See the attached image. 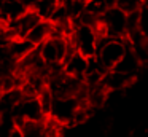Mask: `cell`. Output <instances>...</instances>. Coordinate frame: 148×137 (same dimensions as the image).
I'll list each match as a JSON object with an SVG mask.
<instances>
[{
  "instance_id": "ba28073f",
  "label": "cell",
  "mask_w": 148,
  "mask_h": 137,
  "mask_svg": "<svg viewBox=\"0 0 148 137\" xmlns=\"http://www.w3.org/2000/svg\"><path fill=\"white\" fill-rule=\"evenodd\" d=\"M132 81H134V76L116 72V70H108L102 80V85L105 86V89L108 92H112V91H121L126 86L131 85Z\"/></svg>"
},
{
  "instance_id": "2e32d148",
  "label": "cell",
  "mask_w": 148,
  "mask_h": 137,
  "mask_svg": "<svg viewBox=\"0 0 148 137\" xmlns=\"http://www.w3.org/2000/svg\"><path fill=\"white\" fill-rule=\"evenodd\" d=\"M8 137H24V132L19 126H14L13 129H11V132L8 134Z\"/></svg>"
},
{
  "instance_id": "7c38bea8",
  "label": "cell",
  "mask_w": 148,
  "mask_h": 137,
  "mask_svg": "<svg viewBox=\"0 0 148 137\" xmlns=\"http://www.w3.org/2000/svg\"><path fill=\"white\" fill-rule=\"evenodd\" d=\"M59 5V0H38V3L35 5V11L38 13V16L45 21H49L54 14L56 8Z\"/></svg>"
},
{
  "instance_id": "e0dca14e",
  "label": "cell",
  "mask_w": 148,
  "mask_h": 137,
  "mask_svg": "<svg viewBox=\"0 0 148 137\" xmlns=\"http://www.w3.org/2000/svg\"><path fill=\"white\" fill-rule=\"evenodd\" d=\"M19 2L26 6V10H34V8H35V5L38 3V0H19Z\"/></svg>"
},
{
  "instance_id": "9c48e42d",
  "label": "cell",
  "mask_w": 148,
  "mask_h": 137,
  "mask_svg": "<svg viewBox=\"0 0 148 137\" xmlns=\"http://www.w3.org/2000/svg\"><path fill=\"white\" fill-rule=\"evenodd\" d=\"M51 37H53V22L42 19V21H40L38 24H37L35 27L27 34L26 40H29L35 48H38L40 45H43L46 40H49Z\"/></svg>"
},
{
  "instance_id": "8992f818",
  "label": "cell",
  "mask_w": 148,
  "mask_h": 137,
  "mask_svg": "<svg viewBox=\"0 0 148 137\" xmlns=\"http://www.w3.org/2000/svg\"><path fill=\"white\" fill-rule=\"evenodd\" d=\"M88 65H89V59L83 54H80L78 51H75L73 54H70L65 59L64 72L69 76H73L77 80H84V75L88 72Z\"/></svg>"
},
{
  "instance_id": "5bb4252c",
  "label": "cell",
  "mask_w": 148,
  "mask_h": 137,
  "mask_svg": "<svg viewBox=\"0 0 148 137\" xmlns=\"http://www.w3.org/2000/svg\"><path fill=\"white\" fill-rule=\"evenodd\" d=\"M43 123H24V126L21 127L24 132V137H45V127Z\"/></svg>"
},
{
  "instance_id": "52a82bcc",
  "label": "cell",
  "mask_w": 148,
  "mask_h": 137,
  "mask_svg": "<svg viewBox=\"0 0 148 137\" xmlns=\"http://www.w3.org/2000/svg\"><path fill=\"white\" fill-rule=\"evenodd\" d=\"M26 11V6L19 0H0V21L3 24L16 21Z\"/></svg>"
},
{
  "instance_id": "ac0fdd59",
  "label": "cell",
  "mask_w": 148,
  "mask_h": 137,
  "mask_svg": "<svg viewBox=\"0 0 148 137\" xmlns=\"http://www.w3.org/2000/svg\"><path fill=\"white\" fill-rule=\"evenodd\" d=\"M142 8H147L148 10V0H143V6Z\"/></svg>"
},
{
  "instance_id": "3957f363",
  "label": "cell",
  "mask_w": 148,
  "mask_h": 137,
  "mask_svg": "<svg viewBox=\"0 0 148 137\" xmlns=\"http://www.w3.org/2000/svg\"><path fill=\"white\" fill-rule=\"evenodd\" d=\"M100 24L107 30L110 38H126L127 37V13L118 6L110 8L100 18Z\"/></svg>"
},
{
  "instance_id": "9a60e30c",
  "label": "cell",
  "mask_w": 148,
  "mask_h": 137,
  "mask_svg": "<svg viewBox=\"0 0 148 137\" xmlns=\"http://www.w3.org/2000/svg\"><path fill=\"white\" fill-rule=\"evenodd\" d=\"M116 6L129 14L134 11H140L143 6V0H116Z\"/></svg>"
},
{
  "instance_id": "8fae6325",
  "label": "cell",
  "mask_w": 148,
  "mask_h": 137,
  "mask_svg": "<svg viewBox=\"0 0 148 137\" xmlns=\"http://www.w3.org/2000/svg\"><path fill=\"white\" fill-rule=\"evenodd\" d=\"M34 50H35V46H34L29 40H26V38H14V40H11V43L8 45V51H10V54L16 61L24 59V57H26L27 54H30Z\"/></svg>"
},
{
  "instance_id": "277c9868",
  "label": "cell",
  "mask_w": 148,
  "mask_h": 137,
  "mask_svg": "<svg viewBox=\"0 0 148 137\" xmlns=\"http://www.w3.org/2000/svg\"><path fill=\"white\" fill-rule=\"evenodd\" d=\"M81 104H84V102H80L77 97H56L49 116L64 126H72L75 115H77L78 108L81 107Z\"/></svg>"
},
{
  "instance_id": "5b68a950",
  "label": "cell",
  "mask_w": 148,
  "mask_h": 137,
  "mask_svg": "<svg viewBox=\"0 0 148 137\" xmlns=\"http://www.w3.org/2000/svg\"><path fill=\"white\" fill-rule=\"evenodd\" d=\"M40 21H42V18L38 16V13H37L35 10H27L23 16H19L16 21L10 22V24H7V25L11 30V34L14 35V38H26L27 34H29Z\"/></svg>"
},
{
  "instance_id": "7a4b0ae2",
  "label": "cell",
  "mask_w": 148,
  "mask_h": 137,
  "mask_svg": "<svg viewBox=\"0 0 148 137\" xmlns=\"http://www.w3.org/2000/svg\"><path fill=\"white\" fill-rule=\"evenodd\" d=\"M72 43H73L75 50L80 54L89 57L97 56V50H99V35H97L96 27L84 24H75L73 34L70 37Z\"/></svg>"
},
{
  "instance_id": "6da1fadb",
  "label": "cell",
  "mask_w": 148,
  "mask_h": 137,
  "mask_svg": "<svg viewBox=\"0 0 148 137\" xmlns=\"http://www.w3.org/2000/svg\"><path fill=\"white\" fill-rule=\"evenodd\" d=\"M127 50H129L127 38H105V40L99 41L97 59L103 64L105 69L112 70L123 59V56L126 54Z\"/></svg>"
},
{
  "instance_id": "4fadbf2b",
  "label": "cell",
  "mask_w": 148,
  "mask_h": 137,
  "mask_svg": "<svg viewBox=\"0 0 148 137\" xmlns=\"http://www.w3.org/2000/svg\"><path fill=\"white\" fill-rule=\"evenodd\" d=\"M54 94L51 92V89L48 88V86H45V88L40 91L38 94V101H40V105H42L43 112H45L46 118L51 115V110H53V104H54Z\"/></svg>"
},
{
  "instance_id": "d6986e66",
  "label": "cell",
  "mask_w": 148,
  "mask_h": 137,
  "mask_svg": "<svg viewBox=\"0 0 148 137\" xmlns=\"http://www.w3.org/2000/svg\"><path fill=\"white\" fill-rule=\"evenodd\" d=\"M0 25H3V22H2V21H0ZM5 25H7V24H5Z\"/></svg>"
},
{
  "instance_id": "30bf717a",
  "label": "cell",
  "mask_w": 148,
  "mask_h": 137,
  "mask_svg": "<svg viewBox=\"0 0 148 137\" xmlns=\"http://www.w3.org/2000/svg\"><path fill=\"white\" fill-rule=\"evenodd\" d=\"M140 67H142L140 61L137 59V56L134 54V51L131 50V45H129V50L126 51V54L123 56V59L119 61V62L116 64V67H115V69H112V70L126 73V75H131V76H134V78H135V75H137V72H138Z\"/></svg>"
}]
</instances>
